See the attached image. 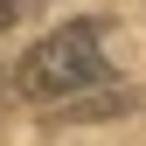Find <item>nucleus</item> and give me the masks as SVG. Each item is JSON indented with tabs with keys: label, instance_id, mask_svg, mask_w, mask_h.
<instances>
[{
	"label": "nucleus",
	"instance_id": "obj_3",
	"mask_svg": "<svg viewBox=\"0 0 146 146\" xmlns=\"http://www.w3.org/2000/svg\"><path fill=\"white\" fill-rule=\"evenodd\" d=\"M7 21H14V0H0V35H7Z\"/></svg>",
	"mask_w": 146,
	"mask_h": 146
},
{
	"label": "nucleus",
	"instance_id": "obj_2",
	"mask_svg": "<svg viewBox=\"0 0 146 146\" xmlns=\"http://www.w3.org/2000/svg\"><path fill=\"white\" fill-rule=\"evenodd\" d=\"M132 104H139L132 90H104V84H90V98H77V104H63L56 118H63V125H70V118H118V111H132Z\"/></svg>",
	"mask_w": 146,
	"mask_h": 146
},
{
	"label": "nucleus",
	"instance_id": "obj_1",
	"mask_svg": "<svg viewBox=\"0 0 146 146\" xmlns=\"http://www.w3.org/2000/svg\"><path fill=\"white\" fill-rule=\"evenodd\" d=\"M90 84H111V63H104V28L98 21H63L49 28L42 42L21 56L14 70V90L35 104H56V98H77Z\"/></svg>",
	"mask_w": 146,
	"mask_h": 146
}]
</instances>
